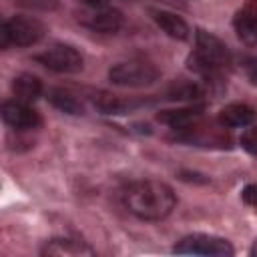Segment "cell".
<instances>
[{
  "label": "cell",
  "mask_w": 257,
  "mask_h": 257,
  "mask_svg": "<svg viewBox=\"0 0 257 257\" xmlns=\"http://www.w3.org/2000/svg\"><path fill=\"white\" fill-rule=\"evenodd\" d=\"M122 201L126 211L141 221H163L177 205L175 191L167 183L155 179L131 183L122 193Z\"/></svg>",
  "instance_id": "cell-1"
},
{
  "label": "cell",
  "mask_w": 257,
  "mask_h": 257,
  "mask_svg": "<svg viewBox=\"0 0 257 257\" xmlns=\"http://www.w3.org/2000/svg\"><path fill=\"white\" fill-rule=\"evenodd\" d=\"M189 68L203 74L215 76L223 72L231 64V54L227 46L213 34L205 30H197L195 34V50L189 54Z\"/></svg>",
  "instance_id": "cell-2"
},
{
  "label": "cell",
  "mask_w": 257,
  "mask_h": 257,
  "mask_svg": "<svg viewBox=\"0 0 257 257\" xmlns=\"http://www.w3.org/2000/svg\"><path fill=\"white\" fill-rule=\"evenodd\" d=\"M46 36V26L32 16H12L4 20L0 32L2 48L8 46H32Z\"/></svg>",
  "instance_id": "cell-3"
},
{
  "label": "cell",
  "mask_w": 257,
  "mask_h": 257,
  "mask_svg": "<svg viewBox=\"0 0 257 257\" xmlns=\"http://www.w3.org/2000/svg\"><path fill=\"white\" fill-rule=\"evenodd\" d=\"M161 76L159 68L145 60V58H131L124 62H116L108 70V78L112 84L118 86H131V88H141L153 84Z\"/></svg>",
  "instance_id": "cell-4"
},
{
  "label": "cell",
  "mask_w": 257,
  "mask_h": 257,
  "mask_svg": "<svg viewBox=\"0 0 257 257\" xmlns=\"http://www.w3.org/2000/svg\"><path fill=\"white\" fill-rule=\"evenodd\" d=\"M173 251L179 255H213V257H229L235 253L233 245L227 239L207 233H193L183 237Z\"/></svg>",
  "instance_id": "cell-5"
},
{
  "label": "cell",
  "mask_w": 257,
  "mask_h": 257,
  "mask_svg": "<svg viewBox=\"0 0 257 257\" xmlns=\"http://www.w3.org/2000/svg\"><path fill=\"white\" fill-rule=\"evenodd\" d=\"M34 60L40 62L44 68L60 74H72L82 70V54L70 44H52L44 52L36 54Z\"/></svg>",
  "instance_id": "cell-6"
},
{
  "label": "cell",
  "mask_w": 257,
  "mask_h": 257,
  "mask_svg": "<svg viewBox=\"0 0 257 257\" xmlns=\"http://www.w3.org/2000/svg\"><path fill=\"white\" fill-rule=\"evenodd\" d=\"M2 118L8 126L16 131H32L42 124V118L38 110H34L28 102L22 100H6L2 104Z\"/></svg>",
  "instance_id": "cell-7"
},
{
  "label": "cell",
  "mask_w": 257,
  "mask_h": 257,
  "mask_svg": "<svg viewBox=\"0 0 257 257\" xmlns=\"http://www.w3.org/2000/svg\"><path fill=\"white\" fill-rule=\"evenodd\" d=\"M82 26L90 28L92 32L100 34H114L122 26V14L116 8H88V12L82 14L80 18Z\"/></svg>",
  "instance_id": "cell-8"
},
{
  "label": "cell",
  "mask_w": 257,
  "mask_h": 257,
  "mask_svg": "<svg viewBox=\"0 0 257 257\" xmlns=\"http://www.w3.org/2000/svg\"><path fill=\"white\" fill-rule=\"evenodd\" d=\"M233 26L237 36L249 44V46H257V0L247 2L233 18Z\"/></svg>",
  "instance_id": "cell-9"
},
{
  "label": "cell",
  "mask_w": 257,
  "mask_h": 257,
  "mask_svg": "<svg viewBox=\"0 0 257 257\" xmlns=\"http://www.w3.org/2000/svg\"><path fill=\"white\" fill-rule=\"evenodd\" d=\"M255 120H257L255 108L245 102H231L223 106L219 112V122L227 128H245L255 124Z\"/></svg>",
  "instance_id": "cell-10"
},
{
  "label": "cell",
  "mask_w": 257,
  "mask_h": 257,
  "mask_svg": "<svg viewBox=\"0 0 257 257\" xmlns=\"http://www.w3.org/2000/svg\"><path fill=\"white\" fill-rule=\"evenodd\" d=\"M203 112V106H183V108H171V110H163L159 112V122L175 128V131H187L189 126H193L199 116Z\"/></svg>",
  "instance_id": "cell-11"
},
{
  "label": "cell",
  "mask_w": 257,
  "mask_h": 257,
  "mask_svg": "<svg viewBox=\"0 0 257 257\" xmlns=\"http://www.w3.org/2000/svg\"><path fill=\"white\" fill-rule=\"evenodd\" d=\"M42 255H70V257H82V255H94V251L84 243L70 237H54L46 241V245L40 249Z\"/></svg>",
  "instance_id": "cell-12"
},
{
  "label": "cell",
  "mask_w": 257,
  "mask_h": 257,
  "mask_svg": "<svg viewBox=\"0 0 257 257\" xmlns=\"http://www.w3.org/2000/svg\"><path fill=\"white\" fill-rule=\"evenodd\" d=\"M153 18L157 22V26L171 38L175 40H187L189 38V26L187 22L177 16L175 12H169V10H153Z\"/></svg>",
  "instance_id": "cell-13"
},
{
  "label": "cell",
  "mask_w": 257,
  "mask_h": 257,
  "mask_svg": "<svg viewBox=\"0 0 257 257\" xmlns=\"http://www.w3.org/2000/svg\"><path fill=\"white\" fill-rule=\"evenodd\" d=\"M12 92L16 96V100L22 102H34L36 98H40L42 94V82L38 76L30 74V72H22L12 80Z\"/></svg>",
  "instance_id": "cell-14"
},
{
  "label": "cell",
  "mask_w": 257,
  "mask_h": 257,
  "mask_svg": "<svg viewBox=\"0 0 257 257\" xmlns=\"http://www.w3.org/2000/svg\"><path fill=\"white\" fill-rule=\"evenodd\" d=\"M48 100H50V104L54 108H58V110H62L66 114H82V110H84L80 100L72 92H68L64 88H50L48 90Z\"/></svg>",
  "instance_id": "cell-15"
},
{
  "label": "cell",
  "mask_w": 257,
  "mask_h": 257,
  "mask_svg": "<svg viewBox=\"0 0 257 257\" xmlns=\"http://www.w3.org/2000/svg\"><path fill=\"white\" fill-rule=\"evenodd\" d=\"M139 102H131V100H126V98H122V96H116V94H102V96H98V100H96V106L102 110V112H106V114H122V112H126V110H131L133 106H137Z\"/></svg>",
  "instance_id": "cell-16"
},
{
  "label": "cell",
  "mask_w": 257,
  "mask_h": 257,
  "mask_svg": "<svg viewBox=\"0 0 257 257\" xmlns=\"http://www.w3.org/2000/svg\"><path fill=\"white\" fill-rule=\"evenodd\" d=\"M201 96V88L195 82H181L171 88V98L175 100H197Z\"/></svg>",
  "instance_id": "cell-17"
},
{
  "label": "cell",
  "mask_w": 257,
  "mask_h": 257,
  "mask_svg": "<svg viewBox=\"0 0 257 257\" xmlns=\"http://www.w3.org/2000/svg\"><path fill=\"white\" fill-rule=\"evenodd\" d=\"M239 143H241V147H243L249 155L257 157V124L247 126V128L243 131V135H241Z\"/></svg>",
  "instance_id": "cell-18"
},
{
  "label": "cell",
  "mask_w": 257,
  "mask_h": 257,
  "mask_svg": "<svg viewBox=\"0 0 257 257\" xmlns=\"http://www.w3.org/2000/svg\"><path fill=\"white\" fill-rule=\"evenodd\" d=\"M245 74L251 84H257V56H251L245 60Z\"/></svg>",
  "instance_id": "cell-19"
},
{
  "label": "cell",
  "mask_w": 257,
  "mask_h": 257,
  "mask_svg": "<svg viewBox=\"0 0 257 257\" xmlns=\"http://www.w3.org/2000/svg\"><path fill=\"white\" fill-rule=\"evenodd\" d=\"M241 197L247 205L251 207H257V185H247L243 191H241Z\"/></svg>",
  "instance_id": "cell-20"
},
{
  "label": "cell",
  "mask_w": 257,
  "mask_h": 257,
  "mask_svg": "<svg viewBox=\"0 0 257 257\" xmlns=\"http://www.w3.org/2000/svg\"><path fill=\"white\" fill-rule=\"evenodd\" d=\"M80 2L88 8H102V6H106L108 0H80Z\"/></svg>",
  "instance_id": "cell-21"
},
{
  "label": "cell",
  "mask_w": 257,
  "mask_h": 257,
  "mask_svg": "<svg viewBox=\"0 0 257 257\" xmlns=\"http://www.w3.org/2000/svg\"><path fill=\"white\" fill-rule=\"evenodd\" d=\"M251 253H255V255H257V241H255V245H253V249H251Z\"/></svg>",
  "instance_id": "cell-22"
}]
</instances>
